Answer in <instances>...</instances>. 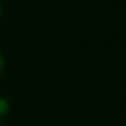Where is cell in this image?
<instances>
[{
	"instance_id": "cell-1",
	"label": "cell",
	"mask_w": 126,
	"mask_h": 126,
	"mask_svg": "<svg viewBox=\"0 0 126 126\" xmlns=\"http://www.w3.org/2000/svg\"><path fill=\"white\" fill-rule=\"evenodd\" d=\"M8 110H10L8 100L6 98H3V96H0V119L8 114Z\"/></svg>"
},
{
	"instance_id": "cell-2",
	"label": "cell",
	"mask_w": 126,
	"mask_h": 126,
	"mask_svg": "<svg viewBox=\"0 0 126 126\" xmlns=\"http://www.w3.org/2000/svg\"><path fill=\"white\" fill-rule=\"evenodd\" d=\"M4 65H6V63H4V57H3V54L0 53V75L3 73V71H4Z\"/></svg>"
},
{
	"instance_id": "cell-3",
	"label": "cell",
	"mask_w": 126,
	"mask_h": 126,
	"mask_svg": "<svg viewBox=\"0 0 126 126\" xmlns=\"http://www.w3.org/2000/svg\"><path fill=\"white\" fill-rule=\"evenodd\" d=\"M1 11H3V8H1V4H0V16H1Z\"/></svg>"
},
{
	"instance_id": "cell-4",
	"label": "cell",
	"mask_w": 126,
	"mask_h": 126,
	"mask_svg": "<svg viewBox=\"0 0 126 126\" xmlns=\"http://www.w3.org/2000/svg\"><path fill=\"white\" fill-rule=\"evenodd\" d=\"M0 126H4V125H0Z\"/></svg>"
}]
</instances>
